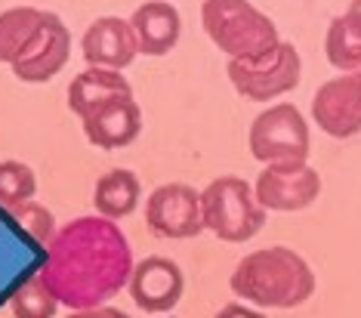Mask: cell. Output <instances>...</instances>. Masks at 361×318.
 <instances>
[{"label":"cell","instance_id":"5bb4252c","mask_svg":"<svg viewBox=\"0 0 361 318\" xmlns=\"http://www.w3.org/2000/svg\"><path fill=\"white\" fill-rule=\"evenodd\" d=\"M130 28H133L142 56H167L183 35V19L167 0H145L130 16Z\"/></svg>","mask_w":361,"mask_h":318},{"label":"cell","instance_id":"8fae6325","mask_svg":"<svg viewBox=\"0 0 361 318\" xmlns=\"http://www.w3.org/2000/svg\"><path fill=\"white\" fill-rule=\"evenodd\" d=\"M127 291L133 303L142 312L164 315L170 312L185 291V275L176 259L170 257H145L133 266V275L127 281Z\"/></svg>","mask_w":361,"mask_h":318},{"label":"cell","instance_id":"7402d4cb","mask_svg":"<svg viewBox=\"0 0 361 318\" xmlns=\"http://www.w3.org/2000/svg\"><path fill=\"white\" fill-rule=\"evenodd\" d=\"M213 318H266L259 312V309H253V306H244V303H226L223 309H219Z\"/></svg>","mask_w":361,"mask_h":318},{"label":"cell","instance_id":"2e32d148","mask_svg":"<svg viewBox=\"0 0 361 318\" xmlns=\"http://www.w3.org/2000/svg\"><path fill=\"white\" fill-rule=\"evenodd\" d=\"M139 195H142V183L133 170L127 167H114L105 170V173L96 179V189H93V207L96 216L105 219H124L139 207Z\"/></svg>","mask_w":361,"mask_h":318},{"label":"cell","instance_id":"e0dca14e","mask_svg":"<svg viewBox=\"0 0 361 318\" xmlns=\"http://www.w3.org/2000/svg\"><path fill=\"white\" fill-rule=\"evenodd\" d=\"M327 62L340 71H361V19L352 13H343L327 25L324 37Z\"/></svg>","mask_w":361,"mask_h":318},{"label":"cell","instance_id":"5b68a950","mask_svg":"<svg viewBox=\"0 0 361 318\" xmlns=\"http://www.w3.org/2000/svg\"><path fill=\"white\" fill-rule=\"evenodd\" d=\"M247 140L253 158L262 164H297L312 152L309 121L293 102H278L253 118Z\"/></svg>","mask_w":361,"mask_h":318},{"label":"cell","instance_id":"8992f818","mask_svg":"<svg viewBox=\"0 0 361 318\" xmlns=\"http://www.w3.org/2000/svg\"><path fill=\"white\" fill-rule=\"evenodd\" d=\"M228 80L244 99L253 102H266L275 96L290 93L300 84L302 75V62L293 44L278 40L269 53L257 56V59H228L226 65Z\"/></svg>","mask_w":361,"mask_h":318},{"label":"cell","instance_id":"9c48e42d","mask_svg":"<svg viewBox=\"0 0 361 318\" xmlns=\"http://www.w3.org/2000/svg\"><path fill=\"white\" fill-rule=\"evenodd\" d=\"M71 56V35L65 22L56 13H47L44 25L35 31V37L22 47V53L10 62L13 75L25 84H44L65 68Z\"/></svg>","mask_w":361,"mask_h":318},{"label":"cell","instance_id":"3957f363","mask_svg":"<svg viewBox=\"0 0 361 318\" xmlns=\"http://www.w3.org/2000/svg\"><path fill=\"white\" fill-rule=\"evenodd\" d=\"M201 25L228 59H257L278 44V28L250 0H204Z\"/></svg>","mask_w":361,"mask_h":318},{"label":"cell","instance_id":"ba28073f","mask_svg":"<svg viewBox=\"0 0 361 318\" xmlns=\"http://www.w3.org/2000/svg\"><path fill=\"white\" fill-rule=\"evenodd\" d=\"M145 223L158 238H195L204 229L201 192L188 183H164L145 201Z\"/></svg>","mask_w":361,"mask_h":318},{"label":"cell","instance_id":"cb8c5ba5","mask_svg":"<svg viewBox=\"0 0 361 318\" xmlns=\"http://www.w3.org/2000/svg\"><path fill=\"white\" fill-rule=\"evenodd\" d=\"M346 13H352V16H358V19H361V0H352V4H349V10Z\"/></svg>","mask_w":361,"mask_h":318},{"label":"cell","instance_id":"6da1fadb","mask_svg":"<svg viewBox=\"0 0 361 318\" xmlns=\"http://www.w3.org/2000/svg\"><path fill=\"white\" fill-rule=\"evenodd\" d=\"M133 250L118 223L105 216H78L47 244L37 279L68 309L105 306L127 288L133 275Z\"/></svg>","mask_w":361,"mask_h":318},{"label":"cell","instance_id":"52a82bcc","mask_svg":"<svg viewBox=\"0 0 361 318\" xmlns=\"http://www.w3.org/2000/svg\"><path fill=\"white\" fill-rule=\"evenodd\" d=\"M253 195H257V204L262 210H278V214L306 210L322 195V173L306 161L266 164L257 176Z\"/></svg>","mask_w":361,"mask_h":318},{"label":"cell","instance_id":"7a4b0ae2","mask_svg":"<svg viewBox=\"0 0 361 318\" xmlns=\"http://www.w3.org/2000/svg\"><path fill=\"white\" fill-rule=\"evenodd\" d=\"M228 288L253 309H297L315 293V272L290 247H262L232 269Z\"/></svg>","mask_w":361,"mask_h":318},{"label":"cell","instance_id":"ac0fdd59","mask_svg":"<svg viewBox=\"0 0 361 318\" xmlns=\"http://www.w3.org/2000/svg\"><path fill=\"white\" fill-rule=\"evenodd\" d=\"M47 13L50 10H37V6H10L0 13V62L10 65L22 53V47L44 25Z\"/></svg>","mask_w":361,"mask_h":318},{"label":"cell","instance_id":"603a6c76","mask_svg":"<svg viewBox=\"0 0 361 318\" xmlns=\"http://www.w3.org/2000/svg\"><path fill=\"white\" fill-rule=\"evenodd\" d=\"M65 318H130V315L124 309H114V306H96V309H78V312H71Z\"/></svg>","mask_w":361,"mask_h":318},{"label":"cell","instance_id":"277c9868","mask_svg":"<svg viewBox=\"0 0 361 318\" xmlns=\"http://www.w3.org/2000/svg\"><path fill=\"white\" fill-rule=\"evenodd\" d=\"M201 219L223 241H247L266 226V210L257 204L253 185L241 176H219L201 192Z\"/></svg>","mask_w":361,"mask_h":318},{"label":"cell","instance_id":"4fadbf2b","mask_svg":"<svg viewBox=\"0 0 361 318\" xmlns=\"http://www.w3.org/2000/svg\"><path fill=\"white\" fill-rule=\"evenodd\" d=\"M80 124H84V136L93 145H99V149H124L142 130V109L133 99V93L118 96V99L90 111Z\"/></svg>","mask_w":361,"mask_h":318},{"label":"cell","instance_id":"30bf717a","mask_svg":"<svg viewBox=\"0 0 361 318\" xmlns=\"http://www.w3.org/2000/svg\"><path fill=\"white\" fill-rule=\"evenodd\" d=\"M312 118L336 140L361 133V71L324 80L312 99Z\"/></svg>","mask_w":361,"mask_h":318},{"label":"cell","instance_id":"7c38bea8","mask_svg":"<svg viewBox=\"0 0 361 318\" xmlns=\"http://www.w3.org/2000/svg\"><path fill=\"white\" fill-rule=\"evenodd\" d=\"M80 53L90 62V68H109V71L127 68L139 53L130 19L99 16L96 22H90V28L80 37Z\"/></svg>","mask_w":361,"mask_h":318},{"label":"cell","instance_id":"d6986e66","mask_svg":"<svg viewBox=\"0 0 361 318\" xmlns=\"http://www.w3.org/2000/svg\"><path fill=\"white\" fill-rule=\"evenodd\" d=\"M37 176L25 161H0V207H19L25 201H35Z\"/></svg>","mask_w":361,"mask_h":318},{"label":"cell","instance_id":"9a60e30c","mask_svg":"<svg viewBox=\"0 0 361 318\" xmlns=\"http://www.w3.org/2000/svg\"><path fill=\"white\" fill-rule=\"evenodd\" d=\"M130 93H133V87H130V80L121 71L87 68L68 84V109L84 121L99 105L118 99V96H130Z\"/></svg>","mask_w":361,"mask_h":318},{"label":"cell","instance_id":"ffe728a7","mask_svg":"<svg viewBox=\"0 0 361 318\" xmlns=\"http://www.w3.org/2000/svg\"><path fill=\"white\" fill-rule=\"evenodd\" d=\"M10 309L16 318H56V309H59V300L47 291V284L31 275L13 291L10 297Z\"/></svg>","mask_w":361,"mask_h":318},{"label":"cell","instance_id":"44dd1931","mask_svg":"<svg viewBox=\"0 0 361 318\" xmlns=\"http://www.w3.org/2000/svg\"><path fill=\"white\" fill-rule=\"evenodd\" d=\"M10 216H13V223L37 244H50V238L56 235L53 214L37 201H25V204H19V207H10Z\"/></svg>","mask_w":361,"mask_h":318}]
</instances>
